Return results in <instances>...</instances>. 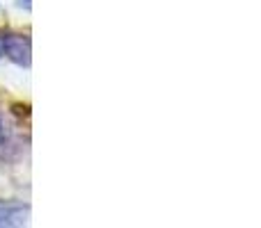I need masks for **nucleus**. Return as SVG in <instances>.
I'll list each match as a JSON object with an SVG mask.
<instances>
[{
    "label": "nucleus",
    "instance_id": "1",
    "mask_svg": "<svg viewBox=\"0 0 261 228\" xmlns=\"http://www.w3.org/2000/svg\"><path fill=\"white\" fill-rule=\"evenodd\" d=\"M3 55H7L14 64L18 67H30V55H32V46L30 39L23 35H5L3 37Z\"/></svg>",
    "mask_w": 261,
    "mask_h": 228
},
{
    "label": "nucleus",
    "instance_id": "2",
    "mask_svg": "<svg viewBox=\"0 0 261 228\" xmlns=\"http://www.w3.org/2000/svg\"><path fill=\"white\" fill-rule=\"evenodd\" d=\"M30 219V208L21 201H0V228L25 226Z\"/></svg>",
    "mask_w": 261,
    "mask_h": 228
},
{
    "label": "nucleus",
    "instance_id": "3",
    "mask_svg": "<svg viewBox=\"0 0 261 228\" xmlns=\"http://www.w3.org/2000/svg\"><path fill=\"white\" fill-rule=\"evenodd\" d=\"M12 146V133H9L7 123L3 121V116H0V151H5V148Z\"/></svg>",
    "mask_w": 261,
    "mask_h": 228
},
{
    "label": "nucleus",
    "instance_id": "4",
    "mask_svg": "<svg viewBox=\"0 0 261 228\" xmlns=\"http://www.w3.org/2000/svg\"><path fill=\"white\" fill-rule=\"evenodd\" d=\"M18 7H23V9H30V7H32V3H30V0H18Z\"/></svg>",
    "mask_w": 261,
    "mask_h": 228
},
{
    "label": "nucleus",
    "instance_id": "5",
    "mask_svg": "<svg viewBox=\"0 0 261 228\" xmlns=\"http://www.w3.org/2000/svg\"><path fill=\"white\" fill-rule=\"evenodd\" d=\"M3 37L5 35H0V57H3Z\"/></svg>",
    "mask_w": 261,
    "mask_h": 228
}]
</instances>
